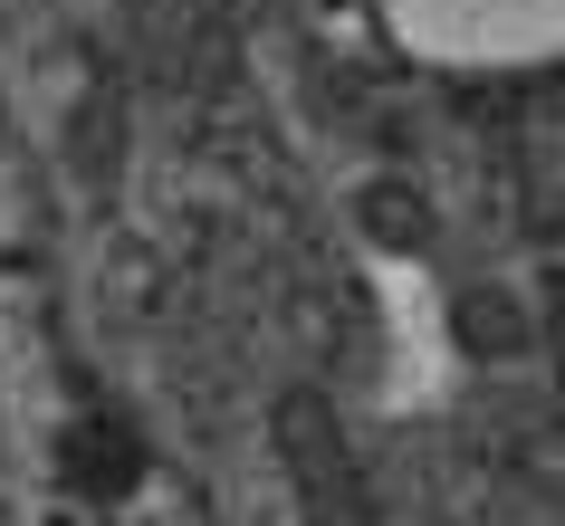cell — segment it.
<instances>
[{
    "label": "cell",
    "instance_id": "cell-1",
    "mask_svg": "<svg viewBox=\"0 0 565 526\" xmlns=\"http://www.w3.org/2000/svg\"><path fill=\"white\" fill-rule=\"evenodd\" d=\"M431 39H536L546 0H403Z\"/></svg>",
    "mask_w": 565,
    "mask_h": 526
}]
</instances>
